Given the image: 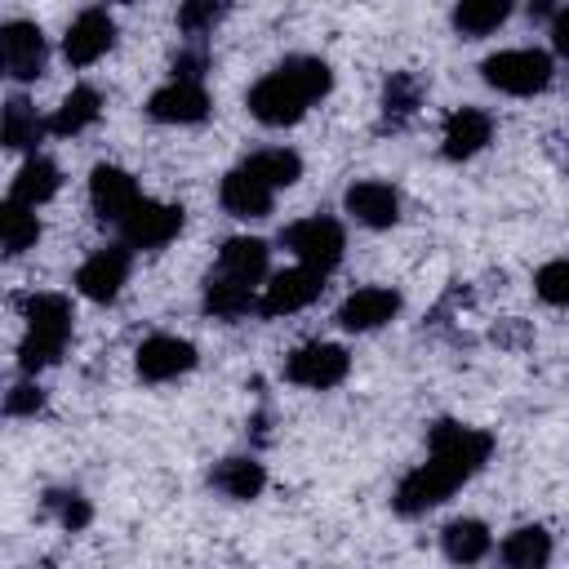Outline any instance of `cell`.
I'll list each match as a JSON object with an SVG mask.
<instances>
[{
    "label": "cell",
    "instance_id": "obj_1",
    "mask_svg": "<svg viewBox=\"0 0 569 569\" xmlns=\"http://www.w3.org/2000/svg\"><path fill=\"white\" fill-rule=\"evenodd\" d=\"M333 84L329 62L320 58H289L276 71H267L253 89H249V116L280 129V124H298L307 116V107L316 98H325Z\"/></svg>",
    "mask_w": 569,
    "mask_h": 569
},
{
    "label": "cell",
    "instance_id": "obj_2",
    "mask_svg": "<svg viewBox=\"0 0 569 569\" xmlns=\"http://www.w3.org/2000/svg\"><path fill=\"white\" fill-rule=\"evenodd\" d=\"M22 311H27V338L18 347V365L27 373H36L62 356V347L71 338V302L62 293H31L22 302Z\"/></svg>",
    "mask_w": 569,
    "mask_h": 569
},
{
    "label": "cell",
    "instance_id": "obj_3",
    "mask_svg": "<svg viewBox=\"0 0 569 569\" xmlns=\"http://www.w3.org/2000/svg\"><path fill=\"white\" fill-rule=\"evenodd\" d=\"M489 453H493V436L489 431H480V427H467V422H436L431 427V462L436 467H445L458 485L462 480H471L485 462H489Z\"/></svg>",
    "mask_w": 569,
    "mask_h": 569
},
{
    "label": "cell",
    "instance_id": "obj_4",
    "mask_svg": "<svg viewBox=\"0 0 569 569\" xmlns=\"http://www.w3.org/2000/svg\"><path fill=\"white\" fill-rule=\"evenodd\" d=\"M480 76L498 93L525 98V93H542L551 84V58L542 49H502V53H489L480 62Z\"/></svg>",
    "mask_w": 569,
    "mask_h": 569
},
{
    "label": "cell",
    "instance_id": "obj_5",
    "mask_svg": "<svg viewBox=\"0 0 569 569\" xmlns=\"http://www.w3.org/2000/svg\"><path fill=\"white\" fill-rule=\"evenodd\" d=\"M284 249L302 262V267H316V271H333L338 262H342V244H347V236H342V227L333 222V218H302V222H293V227H284Z\"/></svg>",
    "mask_w": 569,
    "mask_h": 569
},
{
    "label": "cell",
    "instance_id": "obj_6",
    "mask_svg": "<svg viewBox=\"0 0 569 569\" xmlns=\"http://www.w3.org/2000/svg\"><path fill=\"white\" fill-rule=\"evenodd\" d=\"M120 236L129 249H160L182 231V204H164V200H138L120 222Z\"/></svg>",
    "mask_w": 569,
    "mask_h": 569
},
{
    "label": "cell",
    "instance_id": "obj_7",
    "mask_svg": "<svg viewBox=\"0 0 569 569\" xmlns=\"http://www.w3.org/2000/svg\"><path fill=\"white\" fill-rule=\"evenodd\" d=\"M347 369H351V356L338 342H307V347L289 351V360H284V378L298 387H311V391L338 387L347 378Z\"/></svg>",
    "mask_w": 569,
    "mask_h": 569
},
{
    "label": "cell",
    "instance_id": "obj_8",
    "mask_svg": "<svg viewBox=\"0 0 569 569\" xmlns=\"http://www.w3.org/2000/svg\"><path fill=\"white\" fill-rule=\"evenodd\" d=\"M320 293H325V271H316V267H289V271H276L271 276V284L262 289L258 311L262 316H289V311L311 307Z\"/></svg>",
    "mask_w": 569,
    "mask_h": 569
},
{
    "label": "cell",
    "instance_id": "obj_9",
    "mask_svg": "<svg viewBox=\"0 0 569 569\" xmlns=\"http://www.w3.org/2000/svg\"><path fill=\"white\" fill-rule=\"evenodd\" d=\"M147 116L160 120V124H196L209 116V93L200 80H182L173 76L164 89H156L147 98Z\"/></svg>",
    "mask_w": 569,
    "mask_h": 569
},
{
    "label": "cell",
    "instance_id": "obj_10",
    "mask_svg": "<svg viewBox=\"0 0 569 569\" xmlns=\"http://www.w3.org/2000/svg\"><path fill=\"white\" fill-rule=\"evenodd\" d=\"M124 280H129V244H107L93 258H84L76 271V289L89 302H111Z\"/></svg>",
    "mask_w": 569,
    "mask_h": 569
},
{
    "label": "cell",
    "instance_id": "obj_11",
    "mask_svg": "<svg viewBox=\"0 0 569 569\" xmlns=\"http://www.w3.org/2000/svg\"><path fill=\"white\" fill-rule=\"evenodd\" d=\"M453 489H458V480H453L445 467H436V462L427 458L422 467H413V471L400 480V489H396V511H400V516H422V511L440 507Z\"/></svg>",
    "mask_w": 569,
    "mask_h": 569
},
{
    "label": "cell",
    "instance_id": "obj_12",
    "mask_svg": "<svg viewBox=\"0 0 569 569\" xmlns=\"http://www.w3.org/2000/svg\"><path fill=\"white\" fill-rule=\"evenodd\" d=\"M111 40H116V22H111V13H107V9H84V13L67 27V36H62V53H67L71 67H89V62H98V58L111 49Z\"/></svg>",
    "mask_w": 569,
    "mask_h": 569
},
{
    "label": "cell",
    "instance_id": "obj_13",
    "mask_svg": "<svg viewBox=\"0 0 569 569\" xmlns=\"http://www.w3.org/2000/svg\"><path fill=\"white\" fill-rule=\"evenodd\" d=\"M396 311H400V293L396 289L365 284V289H356V293L342 298L338 325L351 329V333H369V329H382L387 320H396Z\"/></svg>",
    "mask_w": 569,
    "mask_h": 569
},
{
    "label": "cell",
    "instance_id": "obj_14",
    "mask_svg": "<svg viewBox=\"0 0 569 569\" xmlns=\"http://www.w3.org/2000/svg\"><path fill=\"white\" fill-rule=\"evenodd\" d=\"M138 200H142L138 196V182L120 164H98L89 173V204H93V213L102 222H120Z\"/></svg>",
    "mask_w": 569,
    "mask_h": 569
},
{
    "label": "cell",
    "instance_id": "obj_15",
    "mask_svg": "<svg viewBox=\"0 0 569 569\" xmlns=\"http://www.w3.org/2000/svg\"><path fill=\"white\" fill-rule=\"evenodd\" d=\"M218 200H222V209L236 213V218H267V213H271V200H276V187H271L262 173H253L249 164H240V169H231V173L222 178Z\"/></svg>",
    "mask_w": 569,
    "mask_h": 569
},
{
    "label": "cell",
    "instance_id": "obj_16",
    "mask_svg": "<svg viewBox=\"0 0 569 569\" xmlns=\"http://www.w3.org/2000/svg\"><path fill=\"white\" fill-rule=\"evenodd\" d=\"M196 369V347L187 338H173V333H151L142 347H138V373L147 382H169L178 373Z\"/></svg>",
    "mask_w": 569,
    "mask_h": 569
},
{
    "label": "cell",
    "instance_id": "obj_17",
    "mask_svg": "<svg viewBox=\"0 0 569 569\" xmlns=\"http://www.w3.org/2000/svg\"><path fill=\"white\" fill-rule=\"evenodd\" d=\"M489 138H493V120H489V111H480V107H458V111H449L445 116V156L449 160H471L476 151H485L489 147Z\"/></svg>",
    "mask_w": 569,
    "mask_h": 569
},
{
    "label": "cell",
    "instance_id": "obj_18",
    "mask_svg": "<svg viewBox=\"0 0 569 569\" xmlns=\"http://www.w3.org/2000/svg\"><path fill=\"white\" fill-rule=\"evenodd\" d=\"M0 49H4V71L13 80H36L44 67V36L36 22H9L0 31Z\"/></svg>",
    "mask_w": 569,
    "mask_h": 569
},
{
    "label": "cell",
    "instance_id": "obj_19",
    "mask_svg": "<svg viewBox=\"0 0 569 569\" xmlns=\"http://www.w3.org/2000/svg\"><path fill=\"white\" fill-rule=\"evenodd\" d=\"M347 213H351L356 222L382 231V227H391V222L400 218V196H396V187H387V182H378V178H365V182L347 187Z\"/></svg>",
    "mask_w": 569,
    "mask_h": 569
},
{
    "label": "cell",
    "instance_id": "obj_20",
    "mask_svg": "<svg viewBox=\"0 0 569 569\" xmlns=\"http://www.w3.org/2000/svg\"><path fill=\"white\" fill-rule=\"evenodd\" d=\"M218 271L240 284H258L267 276V244L258 236H231L218 253Z\"/></svg>",
    "mask_w": 569,
    "mask_h": 569
},
{
    "label": "cell",
    "instance_id": "obj_21",
    "mask_svg": "<svg viewBox=\"0 0 569 569\" xmlns=\"http://www.w3.org/2000/svg\"><path fill=\"white\" fill-rule=\"evenodd\" d=\"M58 187H62V178H58V164L53 160H44V156H31L22 169H18V178H13V187H9V200H22V204H44L49 196H58Z\"/></svg>",
    "mask_w": 569,
    "mask_h": 569
},
{
    "label": "cell",
    "instance_id": "obj_22",
    "mask_svg": "<svg viewBox=\"0 0 569 569\" xmlns=\"http://www.w3.org/2000/svg\"><path fill=\"white\" fill-rule=\"evenodd\" d=\"M440 542H445V556L458 560V565H476L493 547V538H489V529L480 520H449L440 529Z\"/></svg>",
    "mask_w": 569,
    "mask_h": 569
},
{
    "label": "cell",
    "instance_id": "obj_23",
    "mask_svg": "<svg viewBox=\"0 0 569 569\" xmlns=\"http://www.w3.org/2000/svg\"><path fill=\"white\" fill-rule=\"evenodd\" d=\"M249 307H253V284H240V280H231V276H222V271H213V276L204 280V311H209V316L236 320V316H244Z\"/></svg>",
    "mask_w": 569,
    "mask_h": 569
},
{
    "label": "cell",
    "instance_id": "obj_24",
    "mask_svg": "<svg viewBox=\"0 0 569 569\" xmlns=\"http://www.w3.org/2000/svg\"><path fill=\"white\" fill-rule=\"evenodd\" d=\"M213 485H218L227 498L249 502V498H258V493H262L267 471H262V462H253V458H227V462H218Z\"/></svg>",
    "mask_w": 569,
    "mask_h": 569
},
{
    "label": "cell",
    "instance_id": "obj_25",
    "mask_svg": "<svg viewBox=\"0 0 569 569\" xmlns=\"http://www.w3.org/2000/svg\"><path fill=\"white\" fill-rule=\"evenodd\" d=\"M502 560L511 569H538V565H547L551 560V533L542 525H520L516 533H507Z\"/></svg>",
    "mask_w": 569,
    "mask_h": 569
},
{
    "label": "cell",
    "instance_id": "obj_26",
    "mask_svg": "<svg viewBox=\"0 0 569 569\" xmlns=\"http://www.w3.org/2000/svg\"><path fill=\"white\" fill-rule=\"evenodd\" d=\"M98 111H102V98H98V89H89V84H80V89H71L67 98H62V107L53 111V120H49V133H80V129H89L93 120H98Z\"/></svg>",
    "mask_w": 569,
    "mask_h": 569
},
{
    "label": "cell",
    "instance_id": "obj_27",
    "mask_svg": "<svg viewBox=\"0 0 569 569\" xmlns=\"http://www.w3.org/2000/svg\"><path fill=\"white\" fill-rule=\"evenodd\" d=\"M507 13H511V0H458L453 4V27L471 40H480V36L498 31L507 22Z\"/></svg>",
    "mask_w": 569,
    "mask_h": 569
},
{
    "label": "cell",
    "instance_id": "obj_28",
    "mask_svg": "<svg viewBox=\"0 0 569 569\" xmlns=\"http://www.w3.org/2000/svg\"><path fill=\"white\" fill-rule=\"evenodd\" d=\"M244 164H249L253 173H262L271 187H293V182L302 178V156L289 151V147H262V151H253Z\"/></svg>",
    "mask_w": 569,
    "mask_h": 569
},
{
    "label": "cell",
    "instance_id": "obj_29",
    "mask_svg": "<svg viewBox=\"0 0 569 569\" xmlns=\"http://www.w3.org/2000/svg\"><path fill=\"white\" fill-rule=\"evenodd\" d=\"M0 227H4V253H9V258L27 253V249L40 240V222H36L31 204H22V200H9V204L0 209Z\"/></svg>",
    "mask_w": 569,
    "mask_h": 569
},
{
    "label": "cell",
    "instance_id": "obj_30",
    "mask_svg": "<svg viewBox=\"0 0 569 569\" xmlns=\"http://www.w3.org/2000/svg\"><path fill=\"white\" fill-rule=\"evenodd\" d=\"M40 129H49V124L36 120V111H31L27 98H9V102H4V147H9V151L31 147V142L40 138Z\"/></svg>",
    "mask_w": 569,
    "mask_h": 569
},
{
    "label": "cell",
    "instance_id": "obj_31",
    "mask_svg": "<svg viewBox=\"0 0 569 569\" xmlns=\"http://www.w3.org/2000/svg\"><path fill=\"white\" fill-rule=\"evenodd\" d=\"M533 289H538L542 302H551V307H569V258H556V262L538 267Z\"/></svg>",
    "mask_w": 569,
    "mask_h": 569
},
{
    "label": "cell",
    "instance_id": "obj_32",
    "mask_svg": "<svg viewBox=\"0 0 569 569\" xmlns=\"http://www.w3.org/2000/svg\"><path fill=\"white\" fill-rule=\"evenodd\" d=\"M222 13H227V0H182L178 27H182L187 36H200V31H209L213 22H222Z\"/></svg>",
    "mask_w": 569,
    "mask_h": 569
},
{
    "label": "cell",
    "instance_id": "obj_33",
    "mask_svg": "<svg viewBox=\"0 0 569 569\" xmlns=\"http://www.w3.org/2000/svg\"><path fill=\"white\" fill-rule=\"evenodd\" d=\"M418 98H422V89H418V80L413 76H391L387 80V93H382V102H387V116L391 120H405V116H413V107H418Z\"/></svg>",
    "mask_w": 569,
    "mask_h": 569
},
{
    "label": "cell",
    "instance_id": "obj_34",
    "mask_svg": "<svg viewBox=\"0 0 569 569\" xmlns=\"http://www.w3.org/2000/svg\"><path fill=\"white\" fill-rule=\"evenodd\" d=\"M49 507H53V516H58L67 529H84V525H89V516H93V511H89V502H84L80 493H53V498H49Z\"/></svg>",
    "mask_w": 569,
    "mask_h": 569
},
{
    "label": "cell",
    "instance_id": "obj_35",
    "mask_svg": "<svg viewBox=\"0 0 569 569\" xmlns=\"http://www.w3.org/2000/svg\"><path fill=\"white\" fill-rule=\"evenodd\" d=\"M44 405V396H40V387H31V382H22V387H13L9 396H4V409L13 413V418H27V413H36Z\"/></svg>",
    "mask_w": 569,
    "mask_h": 569
},
{
    "label": "cell",
    "instance_id": "obj_36",
    "mask_svg": "<svg viewBox=\"0 0 569 569\" xmlns=\"http://www.w3.org/2000/svg\"><path fill=\"white\" fill-rule=\"evenodd\" d=\"M551 40H556V53L569 58V9H560V13L551 18Z\"/></svg>",
    "mask_w": 569,
    "mask_h": 569
}]
</instances>
